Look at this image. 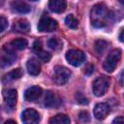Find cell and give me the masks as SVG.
<instances>
[{"label":"cell","instance_id":"1","mask_svg":"<svg viewBox=\"0 0 124 124\" xmlns=\"http://www.w3.org/2000/svg\"><path fill=\"white\" fill-rule=\"evenodd\" d=\"M90 17H91V22L93 26L97 28L106 26L108 19V11L106 5L103 3H99L93 6L91 10Z\"/></svg>","mask_w":124,"mask_h":124},{"label":"cell","instance_id":"2","mask_svg":"<svg viewBox=\"0 0 124 124\" xmlns=\"http://www.w3.org/2000/svg\"><path fill=\"white\" fill-rule=\"evenodd\" d=\"M120 58H121V51L120 49H113L111 50L108 55L107 56L106 60L104 61V69L108 72V73H112L116 66L118 65L119 61H120Z\"/></svg>","mask_w":124,"mask_h":124},{"label":"cell","instance_id":"3","mask_svg":"<svg viewBox=\"0 0 124 124\" xmlns=\"http://www.w3.org/2000/svg\"><path fill=\"white\" fill-rule=\"evenodd\" d=\"M109 83H110V80L106 76H101V77L97 78L94 80L93 85H92L93 93L98 97L103 96L108 91V89L109 87Z\"/></svg>","mask_w":124,"mask_h":124},{"label":"cell","instance_id":"4","mask_svg":"<svg viewBox=\"0 0 124 124\" xmlns=\"http://www.w3.org/2000/svg\"><path fill=\"white\" fill-rule=\"evenodd\" d=\"M71 76V72L62 66H56L53 69V75H52V79L54 81V83H56L57 85H63L65 84Z\"/></svg>","mask_w":124,"mask_h":124},{"label":"cell","instance_id":"5","mask_svg":"<svg viewBox=\"0 0 124 124\" xmlns=\"http://www.w3.org/2000/svg\"><path fill=\"white\" fill-rule=\"evenodd\" d=\"M66 59L71 65L78 67L84 62L85 54L79 49H70L66 53Z\"/></svg>","mask_w":124,"mask_h":124},{"label":"cell","instance_id":"6","mask_svg":"<svg viewBox=\"0 0 124 124\" xmlns=\"http://www.w3.org/2000/svg\"><path fill=\"white\" fill-rule=\"evenodd\" d=\"M57 26L58 24L56 20L47 16H43L39 20L38 30L40 32H52L57 28Z\"/></svg>","mask_w":124,"mask_h":124},{"label":"cell","instance_id":"7","mask_svg":"<svg viewBox=\"0 0 124 124\" xmlns=\"http://www.w3.org/2000/svg\"><path fill=\"white\" fill-rule=\"evenodd\" d=\"M21 120L25 124H36L40 121V115L34 108H26L22 112Z\"/></svg>","mask_w":124,"mask_h":124},{"label":"cell","instance_id":"8","mask_svg":"<svg viewBox=\"0 0 124 124\" xmlns=\"http://www.w3.org/2000/svg\"><path fill=\"white\" fill-rule=\"evenodd\" d=\"M42 92H43V90L41 87L34 85V86H31L28 89H26V91L24 93V98L28 102H35L41 97Z\"/></svg>","mask_w":124,"mask_h":124},{"label":"cell","instance_id":"9","mask_svg":"<svg viewBox=\"0 0 124 124\" xmlns=\"http://www.w3.org/2000/svg\"><path fill=\"white\" fill-rule=\"evenodd\" d=\"M109 113V106L107 103H99L94 108V116L98 120H103Z\"/></svg>","mask_w":124,"mask_h":124},{"label":"cell","instance_id":"10","mask_svg":"<svg viewBox=\"0 0 124 124\" xmlns=\"http://www.w3.org/2000/svg\"><path fill=\"white\" fill-rule=\"evenodd\" d=\"M3 97H4V101H5L6 106L10 108H14L16 104V100H17L16 90V89H9L3 93Z\"/></svg>","mask_w":124,"mask_h":124},{"label":"cell","instance_id":"11","mask_svg":"<svg viewBox=\"0 0 124 124\" xmlns=\"http://www.w3.org/2000/svg\"><path fill=\"white\" fill-rule=\"evenodd\" d=\"M60 104L59 97L52 91H47L45 97V106L47 108H56Z\"/></svg>","mask_w":124,"mask_h":124},{"label":"cell","instance_id":"12","mask_svg":"<svg viewBox=\"0 0 124 124\" xmlns=\"http://www.w3.org/2000/svg\"><path fill=\"white\" fill-rule=\"evenodd\" d=\"M66 7L67 4L65 0H49L48 2V8L54 13H63L66 10Z\"/></svg>","mask_w":124,"mask_h":124},{"label":"cell","instance_id":"13","mask_svg":"<svg viewBox=\"0 0 124 124\" xmlns=\"http://www.w3.org/2000/svg\"><path fill=\"white\" fill-rule=\"evenodd\" d=\"M13 30L15 32H19V33H27L30 30V24L26 19L20 18L15 21L13 25Z\"/></svg>","mask_w":124,"mask_h":124},{"label":"cell","instance_id":"14","mask_svg":"<svg viewBox=\"0 0 124 124\" xmlns=\"http://www.w3.org/2000/svg\"><path fill=\"white\" fill-rule=\"evenodd\" d=\"M26 68H27V71L28 73L31 75V76H37L40 74L41 72V65H40V62L35 59V58H31L27 61V64H26Z\"/></svg>","mask_w":124,"mask_h":124},{"label":"cell","instance_id":"15","mask_svg":"<svg viewBox=\"0 0 124 124\" xmlns=\"http://www.w3.org/2000/svg\"><path fill=\"white\" fill-rule=\"evenodd\" d=\"M12 8L14 11L20 13V14H26L30 12V7L28 4H26L24 1L22 0H15L12 2L11 4Z\"/></svg>","mask_w":124,"mask_h":124},{"label":"cell","instance_id":"16","mask_svg":"<svg viewBox=\"0 0 124 124\" xmlns=\"http://www.w3.org/2000/svg\"><path fill=\"white\" fill-rule=\"evenodd\" d=\"M70 122H71L70 118L66 114H62V113L56 114L49 119L50 124H69Z\"/></svg>","mask_w":124,"mask_h":124},{"label":"cell","instance_id":"17","mask_svg":"<svg viewBox=\"0 0 124 124\" xmlns=\"http://www.w3.org/2000/svg\"><path fill=\"white\" fill-rule=\"evenodd\" d=\"M22 76V71L21 69H15L13 70L12 72L8 73L7 75L4 76L3 78V81L7 82V81H10V80H15V79H18L20 77Z\"/></svg>","mask_w":124,"mask_h":124},{"label":"cell","instance_id":"18","mask_svg":"<svg viewBox=\"0 0 124 124\" xmlns=\"http://www.w3.org/2000/svg\"><path fill=\"white\" fill-rule=\"evenodd\" d=\"M27 45H28L27 41H26L25 39H23V38H17V39H15V40H13L12 43H11V46H12L14 48L18 49V50H22V49H24V48L27 46Z\"/></svg>","mask_w":124,"mask_h":124},{"label":"cell","instance_id":"19","mask_svg":"<svg viewBox=\"0 0 124 124\" xmlns=\"http://www.w3.org/2000/svg\"><path fill=\"white\" fill-rule=\"evenodd\" d=\"M15 60V55L14 52L11 49H6V53L3 54L2 56V66H9L13 63Z\"/></svg>","mask_w":124,"mask_h":124},{"label":"cell","instance_id":"20","mask_svg":"<svg viewBox=\"0 0 124 124\" xmlns=\"http://www.w3.org/2000/svg\"><path fill=\"white\" fill-rule=\"evenodd\" d=\"M47 45L51 49H54V50H59L62 48V42L58 38H54V37L50 38L47 42Z\"/></svg>","mask_w":124,"mask_h":124},{"label":"cell","instance_id":"21","mask_svg":"<svg viewBox=\"0 0 124 124\" xmlns=\"http://www.w3.org/2000/svg\"><path fill=\"white\" fill-rule=\"evenodd\" d=\"M65 23L66 25L71 28V29H76L78 28V19L73 16V15H69L66 18H65Z\"/></svg>","mask_w":124,"mask_h":124},{"label":"cell","instance_id":"22","mask_svg":"<svg viewBox=\"0 0 124 124\" xmlns=\"http://www.w3.org/2000/svg\"><path fill=\"white\" fill-rule=\"evenodd\" d=\"M107 46H108V43L104 40H99L95 44V49L99 55H101L107 49Z\"/></svg>","mask_w":124,"mask_h":124},{"label":"cell","instance_id":"23","mask_svg":"<svg viewBox=\"0 0 124 124\" xmlns=\"http://www.w3.org/2000/svg\"><path fill=\"white\" fill-rule=\"evenodd\" d=\"M37 55L39 56V58H40L41 60H43V61H45V62L49 61V59H50V57H51L50 53L47 52V51H46V50H44V49H42L41 51L37 52Z\"/></svg>","mask_w":124,"mask_h":124},{"label":"cell","instance_id":"24","mask_svg":"<svg viewBox=\"0 0 124 124\" xmlns=\"http://www.w3.org/2000/svg\"><path fill=\"white\" fill-rule=\"evenodd\" d=\"M76 99H77V102L79 103V104H82V105H87V104H88L87 98H85V97L82 95V93H80V92H78V93L76 94Z\"/></svg>","mask_w":124,"mask_h":124},{"label":"cell","instance_id":"25","mask_svg":"<svg viewBox=\"0 0 124 124\" xmlns=\"http://www.w3.org/2000/svg\"><path fill=\"white\" fill-rule=\"evenodd\" d=\"M7 26H8V20L3 16H0V31L3 32Z\"/></svg>","mask_w":124,"mask_h":124},{"label":"cell","instance_id":"26","mask_svg":"<svg viewBox=\"0 0 124 124\" xmlns=\"http://www.w3.org/2000/svg\"><path fill=\"white\" fill-rule=\"evenodd\" d=\"M42 49H43V47H42V43H41V41H35V43H34V45H33V50L37 53V52L41 51Z\"/></svg>","mask_w":124,"mask_h":124},{"label":"cell","instance_id":"27","mask_svg":"<svg viewBox=\"0 0 124 124\" xmlns=\"http://www.w3.org/2000/svg\"><path fill=\"white\" fill-rule=\"evenodd\" d=\"M78 116H79V119H80L81 121H83V122L89 121V114H88L87 112H85V111H81Z\"/></svg>","mask_w":124,"mask_h":124},{"label":"cell","instance_id":"28","mask_svg":"<svg viewBox=\"0 0 124 124\" xmlns=\"http://www.w3.org/2000/svg\"><path fill=\"white\" fill-rule=\"evenodd\" d=\"M93 71H94V66H93V65H88V66L84 69V73H85L86 75H90L91 73H93Z\"/></svg>","mask_w":124,"mask_h":124},{"label":"cell","instance_id":"29","mask_svg":"<svg viewBox=\"0 0 124 124\" xmlns=\"http://www.w3.org/2000/svg\"><path fill=\"white\" fill-rule=\"evenodd\" d=\"M124 123V117L123 116H118L113 120V123Z\"/></svg>","mask_w":124,"mask_h":124},{"label":"cell","instance_id":"30","mask_svg":"<svg viewBox=\"0 0 124 124\" xmlns=\"http://www.w3.org/2000/svg\"><path fill=\"white\" fill-rule=\"evenodd\" d=\"M119 40L124 43V28L121 30V32H120V34H119Z\"/></svg>","mask_w":124,"mask_h":124},{"label":"cell","instance_id":"31","mask_svg":"<svg viewBox=\"0 0 124 124\" xmlns=\"http://www.w3.org/2000/svg\"><path fill=\"white\" fill-rule=\"evenodd\" d=\"M120 83L124 86V71L121 73V75H120Z\"/></svg>","mask_w":124,"mask_h":124},{"label":"cell","instance_id":"32","mask_svg":"<svg viewBox=\"0 0 124 124\" xmlns=\"http://www.w3.org/2000/svg\"><path fill=\"white\" fill-rule=\"evenodd\" d=\"M8 123H16V121H14V120H8V121H6V124H8Z\"/></svg>","mask_w":124,"mask_h":124},{"label":"cell","instance_id":"33","mask_svg":"<svg viewBox=\"0 0 124 124\" xmlns=\"http://www.w3.org/2000/svg\"><path fill=\"white\" fill-rule=\"evenodd\" d=\"M117 1H118V2L120 3V4H122V5H124V0H117Z\"/></svg>","mask_w":124,"mask_h":124},{"label":"cell","instance_id":"34","mask_svg":"<svg viewBox=\"0 0 124 124\" xmlns=\"http://www.w3.org/2000/svg\"><path fill=\"white\" fill-rule=\"evenodd\" d=\"M30 1H38V0H30Z\"/></svg>","mask_w":124,"mask_h":124}]
</instances>
